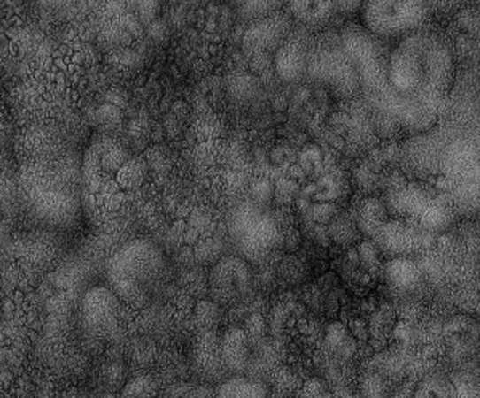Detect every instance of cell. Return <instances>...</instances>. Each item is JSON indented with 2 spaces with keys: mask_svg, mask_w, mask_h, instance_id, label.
I'll return each instance as SVG.
<instances>
[{
  "mask_svg": "<svg viewBox=\"0 0 480 398\" xmlns=\"http://www.w3.org/2000/svg\"><path fill=\"white\" fill-rule=\"evenodd\" d=\"M306 77L330 88L340 98H351L360 90L356 66L340 45H323L311 49Z\"/></svg>",
  "mask_w": 480,
  "mask_h": 398,
  "instance_id": "obj_6",
  "label": "cell"
},
{
  "mask_svg": "<svg viewBox=\"0 0 480 398\" xmlns=\"http://www.w3.org/2000/svg\"><path fill=\"white\" fill-rule=\"evenodd\" d=\"M362 394L365 397H383L386 394L388 386L383 381V378L378 374H370L365 378L362 382Z\"/></svg>",
  "mask_w": 480,
  "mask_h": 398,
  "instance_id": "obj_28",
  "label": "cell"
},
{
  "mask_svg": "<svg viewBox=\"0 0 480 398\" xmlns=\"http://www.w3.org/2000/svg\"><path fill=\"white\" fill-rule=\"evenodd\" d=\"M221 362L232 374H247L253 371V338L240 328H232L224 334L221 346Z\"/></svg>",
  "mask_w": 480,
  "mask_h": 398,
  "instance_id": "obj_14",
  "label": "cell"
},
{
  "mask_svg": "<svg viewBox=\"0 0 480 398\" xmlns=\"http://www.w3.org/2000/svg\"><path fill=\"white\" fill-rule=\"evenodd\" d=\"M257 90V82L255 79H252L250 75H240L239 79H236V83L232 85V92L237 93L239 96H247L253 95Z\"/></svg>",
  "mask_w": 480,
  "mask_h": 398,
  "instance_id": "obj_30",
  "label": "cell"
},
{
  "mask_svg": "<svg viewBox=\"0 0 480 398\" xmlns=\"http://www.w3.org/2000/svg\"><path fill=\"white\" fill-rule=\"evenodd\" d=\"M330 241H337L340 245H349L356 241L357 226L354 221H351L346 216L337 215V218L327 226Z\"/></svg>",
  "mask_w": 480,
  "mask_h": 398,
  "instance_id": "obj_22",
  "label": "cell"
},
{
  "mask_svg": "<svg viewBox=\"0 0 480 398\" xmlns=\"http://www.w3.org/2000/svg\"><path fill=\"white\" fill-rule=\"evenodd\" d=\"M290 11L298 19L299 25L309 31L313 27L327 25L338 10L337 2H291Z\"/></svg>",
  "mask_w": 480,
  "mask_h": 398,
  "instance_id": "obj_16",
  "label": "cell"
},
{
  "mask_svg": "<svg viewBox=\"0 0 480 398\" xmlns=\"http://www.w3.org/2000/svg\"><path fill=\"white\" fill-rule=\"evenodd\" d=\"M430 15V4L426 2H365L360 9L362 27L378 37H406L420 31Z\"/></svg>",
  "mask_w": 480,
  "mask_h": 398,
  "instance_id": "obj_5",
  "label": "cell"
},
{
  "mask_svg": "<svg viewBox=\"0 0 480 398\" xmlns=\"http://www.w3.org/2000/svg\"><path fill=\"white\" fill-rule=\"evenodd\" d=\"M357 264L362 265L367 272L370 274H380L383 272V261H381V249L376 247V243L372 241H365L356 249Z\"/></svg>",
  "mask_w": 480,
  "mask_h": 398,
  "instance_id": "obj_21",
  "label": "cell"
},
{
  "mask_svg": "<svg viewBox=\"0 0 480 398\" xmlns=\"http://www.w3.org/2000/svg\"><path fill=\"white\" fill-rule=\"evenodd\" d=\"M388 208L384 200L376 197L365 199L357 210L356 226L357 231L365 235L367 239L372 237L373 233L378 229V226L388 219Z\"/></svg>",
  "mask_w": 480,
  "mask_h": 398,
  "instance_id": "obj_17",
  "label": "cell"
},
{
  "mask_svg": "<svg viewBox=\"0 0 480 398\" xmlns=\"http://www.w3.org/2000/svg\"><path fill=\"white\" fill-rule=\"evenodd\" d=\"M232 233L245 256L265 257L281 239L279 227L265 208L253 202L244 203L232 218Z\"/></svg>",
  "mask_w": 480,
  "mask_h": 398,
  "instance_id": "obj_8",
  "label": "cell"
},
{
  "mask_svg": "<svg viewBox=\"0 0 480 398\" xmlns=\"http://www.w3.org/2000/svg\"><path fill=\"white\" fill-rule=\"evenodd\" d=\"M122 394L127 397H148L156 394V384L148 376H138L125 386Z\"/></svg>",
  "mask_w": 480,
  "mask_h": 398,
  "instance_id": "obj_26",
  "label": "cell"
},
{
  "mask_svg": "<svg viewBox=\"0 0 480 398\" xmlns=\"http://www.w3.org/2000/svg\"><path fill=\"white\" fill-rule=\"evenodd\" d=\"M341 47L356 66L360 90L375 108L396 122L416 130L430 128L436 114L400 100L388 80V57L380 39L362 26L349 25L341 33Z\"/></svg>",
  "mask_w": 480,
  "mask_h": 398,
  "instance_id": "obj_2",
  "label": "cell"
},
{
  "mask_svg": "<svg viewBox=\"0 0 480 398\" xmlns=\"http://www.w3.org/2000/svg\"><path fill=\"white\" fill-rule=\"evenodd\" d=\"M299 394L305 395V397H325V395H329L327 384L319 378H313V379L305 382L303 390Z\"/></svg>",
  "mask_w": 480,
  "mask_h": 398,
  "instance_id": "obj_29",
  "label": "cell"
},
{
  "mask_svg": "<svg viewBox=\"0 0 480 398\" xmlns=\"http://www.w3.org/2000/svg\"><path fill=\"white\" fill-rule=\"evenodd\" d=\"M119 302L116 293L105 287H95L83 295L81 324L87 341L98 344L116 332Z\"/></svg>",
  "mask_w": 480,
  "mask_h": 398,
  "instance_id": "obj_9",
  "label": "cell"
},
{
  "mask_svg": "<svg viewBox=\"0 0 480 398\" xmlns=\"http://www.w3.org/2000/svg\"><path fill=\"white\" fill-rule=\"evenodd\" d=\"M418 397H450L455 395L453 386L440 378H430L422 382L416 392Z\"/></svg>",
  "mask_w": 480,
  "mask_h": 398,
  "instance_id": "obj_24",
  "label": "cell"
},
{
  "mask_svg": "<svg viewBox=\"0 0 480 398\" xmlns=\"http://www.w3.org/2000/svg\"><path fill=\"white\" fill-rule=\"evenodd\" d=\"M338 215L335 202H314L309 207V219L315 225L329 226Z\"/></svg>",
  "mask_w": 480,
  "mask_h": 398,
  "instance_id": "obj_25",
  "label": "cell"
},
{
  "mask_svg": "<svg viewBox=\"0 0 480 398\" xmlns=\"http://www.w3.org/2000/svg\"><path fill=\"white\" fill-rule=\"evenodd\" d=\"M218 397H249L259 398L267 395L265 382L247 374H236L224 381L216 390Z\"/></svg>",
  "mask_w": 480,
  "mask_h": 398,
  "instance_id": "obj_18",
  "label": "cell"
},
{
  "mask_svg": "<svg viewBox=\"0 0 480 398\" xmlns=\"http://www.w3.org/2000/svg\"><path fill=\"white\" fill-rule=\"evenodd\" d=\"M368 241H375L381 253L392 257H410L434 245V233L388 216Z\"/></svg>",
  "mask_w": 480,
  "mask_h": 398,
  "instance_id": "obj_10",
  "label": "cell"
},
{
  "mask_svg": "<svg viewBox=\"0 0 480 398\" xmlns=\"http://www.w3.org/2000/svg\"><path fill=\"white\" fill-rule=\"evenodd\" d=\"M455 79L453 55L432 33L410 34L388 57V80L400 100L436 114Z\"/></svg>",
  "mask_w": 480,
  "mask_h": 398,
  "instance_id": "obj_1",
  "label": "cell"
},
{
  "mask_svg": "<svg viewBox=\"0 0 480 398\" xmlns=\"http://www.w3.org/2000/svg\"><path fill=\"white\" fill-rule=\"evenodd\" d=\"M166 269V257L158 245L143 239L128 241L109 263V285L127 306L143 309L156 295Z\"/></svg>",
  "mask_w": 480,
  "mask_h": 398,
  "instance_id": "obj_3",
  "label": "cell"
},
{
  "mask_svg": "<svg viewBox=\"0 0 480 398\" xmlns=\"http://www.w3.org/2000/svg\"><path fill=\"white\" fill-rule=\"evenodd\" d=\"M325 341H327V346H329L333 352H337L338 356H343V357H351L352 352L356 350L354 341L351 338V334H349L345 325H330L329 330H327Z\"/></svg>",
  "mask_w": 480,
  "mask_h": 398,
  "instance_id": "obj_20",
  "label": "cell"
},
{
  "mask_svg": "<svg viewBox=\"0 0 480 398\" xmlns=\"http://www.w3.org/2000/svg\"><path fill=\"white\" fill-rule=\"evenodd\" d=\"M274 195H275V189H274L273 183L267 180H261L253 186L252 202L258 207L265 208L274 199Z\"/></svg>",
  "mask_w": 480,
  "mask_h": 398,
  "instance_id": "obj_27",
  "label": "cell"
},
{
  "mask_svg": "<svg viewBox=\"0 0 480 398\" xmlns=\"http://www.w3.org/2000/svg\"><path fill=\"white\" fill-rule=\"evenodd\" d=\"M253 287L249 263L240 256H224L210 274V293L218 304H234L245 298Z\"/></svg>",
  "mask_w": 480,
  "mask_h": 398,
  "instance_id": "obj_11",
  "label": "cell"
},
{
  "mask_svg": "<svg viewBox=\"0 0 480 398\" xmlns=\"http://www.w3.org/2000/svg\"><path fill=\"white\" fill-rule=\"evenodd\" d=\"M383 272L396 290H414L422 280L420 267L412 257H392L390 263L383 267Z\"/></svg>",
  "mask_w": 480,
  "mask_h": 398,
  "instance_id": "obj_15",
  "label": "cell"
},
{
  "mask_svg": "<svg viewBox=\"0 0 480 398\" xmlns=\"http://www.w3.org/2000/svg\"><path fill=\"white\" fill-rule=\"evenodd\" d=\"M313 49L306 27L291 29L274 55V66L283 82L297 83L306 77L307 61Z\"/></svg>",
  "mask_w": 480,
  "mask_h": 398,
  "instance_id": "obj_13",
  "label": "cell"
},
{
  "mask_svg": "<svg viewBox=\"0 0 480 398\" xmlns=\"http://www.w3.org/2000/svg\"><path fill=\"white\" fill-rule=\"evenodd\" d=\"M477 144L469 138L450 142L442 154V173L450 186V199L466 205L477 203Z\"/></svg>",
  "mask_w": 480,
  "mask_h": 398,
  "instance_id": "obj_7",
  "label": "cell"
},
{
  "mask_svg": "<svg viewBox=\"0 0 480 398\" xmlns=\"http://www.w3.org/2000/svg\"><path fill=\"white\" fill-rule=\"evenodd\" d=\"M281 7V2H245L240 4L239 11L242 17L257 21L279 11Z\"/></svg>",
  "mask_w": 480,
  "mask_h": 398,
  "instance_id": "obj_23",
  "label": "cell"
},
{
  "mask_svg": "<svg viewBox=\"0 0 480 398\" xmlns=\"http://www.w3.org/2000/svg\"><path fill=\"white\" fill-rule=\"evenodd\" d=\"M345 191H346V183L341 174L325 173L315 183L307 186L303 195L311 200L313 203L314 202H335V200L340 199Z\"/></svg>",
  "mask_w": 480,
  "mask_h": 398,
  "instance_id": "obj_19",
  "label": "cell"
},
{
  "mask_svg": "<svg viewBox=\"0 0 480 398\" xmlns=\"http://www.w3.org/2000/svg\"><path fill=\"white\" fill-rule=\"evenodd\" d=\"M384 203L392 218L430 233L445 231L453 221V202L450 195H432L418 188H406L391 192Z\"/></svg>",
  "mask_w": 480,
  "mask_h": 398,
  "instance_id": "obj_4",
  "label": "cell"
},
{
  "mask_svg": "<svg viewBox=\"0 0 480 398\" xmlns=\"http://www.w3.org/2000/svg\"><path fill=\"white\" fill-rule=\"evenodd\" d=\"M290 33V17L275 11L249 26L244 34V50L253 58H265L267 53H275Z\"/></svg>",
  "mask_w": 480,
  "mask_h": 398,
  "instance_id": "obj_12",
  "label": "cell"
}]
</instances>
